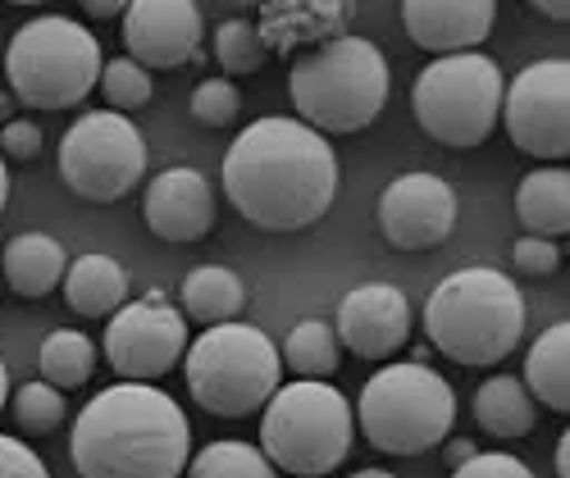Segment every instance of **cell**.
Segmentation results:
<instances>
[{
    "label": "cell",
    "mask_w": 570,
    "mask_h": 478,
    "mask_svg": "<svg viewBox=\"0 0 570 478\" xmlns=\"http://www.w3.org/2000/svg\"><path fill=\"white\" fill-rule=\"evenodd\" d=\"M534 10H539L543 19H557V23L570 19V6H566V0H534Z\"/></svg>",
    "instance_id": "cell-37"
},
{
    "label": "cell",
    "mask_w": 570,
    "mask_h": 478,
    "mask_svg": "<svg viewBox=\"0 0 570 478\" xmlns=\"http://www.w3.org/2000/svg\"><path fill=\"white\" fill-rule=\"evenodd\" d=\"M0 478H51V469L28 442L0 434Z\"/></svg>",
    "instance_id": "cell-34"
},
{
    "label": "cell",
    "mask_w": 570,
    "mask_h": 478,
    "mask_svg": "<svg viewBox=\"0 0 570 478\" xmlns=\"http://www.w3.org/2000/svg\"><path fill=\"white\" fill-rule=\"evenodd\" d=\"M456 228V191L439 173H402L379 197V232L393 251H434Z\"/></svg>",
    "instance_id": "cell-13"
},
{
    "label": "cell",
    "mask_w": 570,
    "mask_h": 478,
    "mask_svg": "<svg viewBox=\"0 0 570 478\" xmlns=\"http://www.w3.org/2000/svg\"><path fill=\"white\" fill-rule=\"evenodd\" d=\"M515 219L530 237H566L570 232V173L566 169H534L515 187Z\"/></svg>",
    "instance_id": "cell-22"
},
{
    "label": "cell",
    "mask_w": 570,
    "mask_h": 478,
    "mask_svg": "<svg viewBox=\"0 0 570 478\" xmlns=\"http://www.w3.org/2000/svg\"><path fill=\"white\" fill-rule=\"evenodd\" d=\"M60 178L91 206L124 201L147 178V141L128 123V114L91 110L73 119L60 141Z\"/></svg>",
    "instance_id": "cell-10"
},
{
    "label": "cell",
    "mask_w": 570,
    "mask_h": 478,
    "mask_svg": "<svg viewBox=\"0 0 570 478\" xmlns=\"http://www.w3.org/2000/svg\"><path fill=\"white\" fill-rule=\"evenodd\" d=\"M14 419L28 438H46V434H56V428L69 419V401L65 392H56L51 382H23V388L14 392Z\"/></svg>",
    "instance_id": "cell-29"
},
{
    "label": "cell",
    "mask_w": 570,
    "mask_h": 478,
    "mask_svg": "<svg viewBox=\"0 0 570 478\" xmlns=\"http://www.w3.org/2000/svg\"><path fill=\"white\" fill-rule=\"evenodd\" d=\"M65 301L73 315H115L128 297V273L115 256H101V251H87L78 256L69 269H65Z\"/></svg>",
    "instance_id": "cell-21"
},
{
    "label": "cell",
    "mask_w": 570,
    "mask_h": 478,
    "mask_svg": "<svg viewBox=\"0 0 570 478\" xmlns=\"http://www.w3.org/2000/svg\"><path fill=\"white\" fill-rule=\"evenodd\" d=\"M511 260H515V269L525 273V278H548V273H557V265H561V247L557 242H548V237H520V242L511 247Z\"/></svg>",
    "instance_id": "cell-33"
},
{
    "label": "cell",
    "mask_w": 570,
    "mask_h": 478,
    "mask_svg": "<svg viewBox=\"0 0 570 478\" xmlns=\"http://www.w3.org/2000/svg\"><path fill=\"white\" fill-rule=\"evenodd\" d=\"M37 365H41V382H51L56 392L82 388V382L97 374V347H91V338L78 328H56L51 338L41 342Z\"/></svg>",
    "instance_id": "cell-26"
},
{
    "label": "cell",
    "mask_w": 570,
    "mask_h": 478,
    "mask_svg": "<svg viewBox=\"0 0 570 478\" xmlns=\"http://www.w3.org/2000/svg\"><path fill=\"white\" fill-rule=\"evenodd\" d=\"M187 351V319L160 297L124 301L106 323V365L119 382H156L183 365Z\"/></svg>",
    "instance_id": "cell-12"
},
{
    "label": "cell",
    "mask_w": 570,
    "mask_h": 478,
    "mask_svg": "<svg viewBox=\"0 0 570 478\" xmlns=\"http://www.w3.org/2000/svg\"><path fill=\"white\" fill-rule=\"evenodd\" d=\"M183 474L187 478H278V469L261 456V447L237 442V438H219L202 447L197 460H187Z\"/></svg>",
    "instance_id": "cell-27"
},
{
    "label": "cell",
    "mask_w": 570,
    "mask_h": 478,
    "mask_svg": "<svg viewBox=\"0 0 570 478\" xmlns=\"http://www.w3.org/2000/svg\"><path fill=\"white\" fill-rule=\"evenodd\" d=\"M338 347L361 360H389L411 338V301L393 282H365L352 287L338 306Z\"/></svg>",
    "instance_id": "cell-15"
},
{
    "label": "cell",
    "mask_w": 570,
    "mask_h": 478,
    "mask_svg": "<svg viewBox=\"0 0 570 478\" xmlns=\"http://www.w3.org/2000/svg\"><path fill=\"white\" fill-rule=\"evenodd\" d=\"M557 478H570V438L566 434L557 442Z\"/></svg>",
    "instance_id": "cell-39"
},
{
    "label": "cell",
    "mask_w": 570,
    "mask_h": 478,
    "mask_svg": "<svg viewBox=\"0 0 570 478\" xmlns=\"http://www.w3.org/2000/svg\"><path fill=\"white\" fill-rule=\"evenodd\" d=\"M502 91L507 78L489 56H443L420 69L411 87V114L420 132H430L439 147L470 151L489 141V132L498 128Z\"/></svg>",
    "instance_id": "cell-9"
},
{
    "label": "cell",
    "mask_w": 570,
    "mask_h": 478,
    "mask_svg": "<svg viewBox=\"0 0 570 478\" xmlns=\"http://www.w3.org/2000/svg\"><path fill=\"white\" fill-rule=\"evenodd\" d=\"M10 110H14V96H0V123H10Z\"/></svg>",
    "instance_id": "cell-43"
},
{
    "label": "cell",
    "mask_w": 570,
    "mask_h": 478,
    "mask_svg": "<svg viewBox=\"0 0 570 478\" xmlns=\"http://www.w3.org/2000/svg\"><path fill=\"white\" fill-rule=\"evenodd\" d=\"M10 401V374H6V360H0V410Z\"/></svg>",
    "instance_id": "cell-41"
},
{
    "label": "cell",
    "mask_w": 570,
    "mask_h": 478,
    "mask_svg": "<svg viewBox=\"0 0 570 478\" xmlns=\"http://www.w3.org/2000/svg\"><path fill=\"white\" fill-rule=\"evenodd\" d=\"M101 41L69 14H37L6 46L10 96L32 110H73L101 82Z\"/></svg>",
    "instance_id": "cell-6"
},
{
    "label": "cell",
    "mask_w": 570,
    "mask_h": 478,
    "mask_svg": "<svg viewBox=\"0 0 570 478\" xmlns=\"http://www.w3.org/2000/svg\"><path fill=\"white\" fill-rule=\"evenodd\" d=\"M361 438L384 456H424L452 438L456 388L430 365H384L365 378L361 401L352 410Z\"/></svg>",
    "instance_id": "cell-5"
},
{
    "label": "cell",
    "mask_w": 570,
    "mask_h": 478,
    "mask_svg": "<svg viewBox=\"0 0 570 478\" xmlns=\"http://www.w3.org/2000/svg\"><path fill=\"white\" fill-rule=\"evenodd\" d=\"M474 456V442H465V438H452L448 442V465H465Z\"/></svg>",
    "instance_id": "cell-38"
},
{
    "label": "cell",
    "mask_w": 570,
    "mask_h": 478,
    "mask_svg": "<svg viewBox=\"0 0 570 478\" xmlns=\"http://www.w3.org/2000/svg\"><path fill=\"white\" fill-rule=\"evenodd\" d=\"M525 392L534 406H548L557 415L570 410V323H552L539 332V342L525 356Z\"/></svg>",
    "instance_id": "cell-23"
},
{
    "label": "cell",
    "mask_w": 570,
    "mask_h": 478,
    "mask_svg": "<svg viewBox=\"0 0 570 478\" xmlns=\"http://www.w3.org/2000/svg\"><path fill=\"white\" fill-rule=\"evenodd\" d=\"M507 137L534 160L570 156V60H534L502 91Z\"/></svg>",
    "instance_id": "cell-11"
},
{
    "label": "cell",
    "mask_w": 570,
    "mask_h": 478,
    "mask_svg": "<svg viewBox=\"0 0 570 478\" xmlns=\"http://www.w3.org/2000/svg\"><path fill=\"white\" fill-rule=\"evenodd\" d=\"M202 10L193 0H132L124 6V51L137 69H183L202 51Z\"/></svg>",
    "instance_id": "cell-14"
},
{
    "label": "cell",
    "mask_w": 570,
    "mask_h": 478,
    "mask_svg": "<svg viewBox=\"0 0 570 478\" xmlns=\"http://www.w3.org/2000/svg\"><path fill=\"white\" fill-rule=\"evenodd\" d=\"M474 424L502 442H515L539 428V406L515 374H493L489 382L474 388Z\"/></svg>",
    "instance_id": "cell-20"
},
{
    "label": "cell",
    "mask_w": 570,
    "mask_h": 478,
    "mask_svg": "<svg viewBox=\"0 0 570 478\" xmlns=\"http://www.w3.org/2000/svg\"><path fill=\"white\" fill-rule=\"evenodd\" d=\"M215 187L197 169H165L147 182L141 197V219L160 242H202L215 228Z\"/></svg>",
    "instance_id": "cell-16"
},
{
    "label": "cell",
    "mask_w": 570,
    "mask_h": 478,
    "mask_svg": "<svg viewBox=\"0 0 570 478\" xmlns=\"http://www.w3.org/2000/svg\"><path fill=\"white\" fill-rule=\"evenodd\" d=\"M224 191L233 210L265 232H302L338 197V156L302 119H256L224 151Z\"/></svg>",
    "instance_id": "cell-1"
},
{
    "label": "cell",
    "mask_w": 570,
    "mask_h": 478,
    "mask_svg": "<svg viewBox=\"0 0 570 478\" xmlns=\"http://www.w3.org/2000/svg\"><path fill=\"white\" fill-rule=\"evenodd\" d=\"M356 10L347 6V0H269V6L261 10V41L265 51L274 56H293L302 51V46H324V41H338L347 19Z\"/></svg>",
    "instance_id": "cell-18"
},
{
    "label": "cell",
    "mask_w": 570,
    "mask_h": 478,
    "mask_svg": "<svg viewBox=\"0 0 570 478\" xmlns=\"http://www.w3.org/2000/svg\"><path fill=\"white\" fill-rule=\"evenodd\" d=\"M193 401L219 419H247L283 388V360L256 323H215L183 351Z\"/></svg>",
    "instance_id": "cell-7"
},
{
    "label": "cell",
    "mask_w": 570,
    "mask_h": 478,
    "mask_svg": "<svg viewBox=\"0 0 570 478\" xmlns=\"http://www.w3.org/2000/svg\"><path fill=\"white\" fill-rule=\"evenodd\" d=\"M352 478H397V474L393 469H356Z\"/></svg>",
    "instance_id": "cell-42"
},
{
    "label": "cell",
    "mask_w": 570,
    "mask_h": 478,
    "mask_svg": "<svg viewBox=\"0 0 570 478\" xmlns=\"http://www.w3.org/2000/svg\"><path fill=\"white\" fill-rule=\"evenodd\" d=\"M0 292H6V282H0Z\"/></svg>",
    "instance_id": "cell-44"
},
{
    "label": "cell",
    "mask_w": 570,
    "mask_h": 478,
    "mask_svg": "<svg viewBox=\"0 0 570 478\" xmlns=\"http://www.w3.org/2000/svg\"><path fill=\"white\" fill-rule=\"evenodd\" d=\"M237 114H243V91H237L228 78H206L193 91V119L206 128H228Z\"/></svg>",
    "instance_id": "cell-31"
},
{
    "label": "cell",
    "mask_w": 570,
    "mask_h": 478,
    "mask_svg": "<svg viewBox=\"0 0 570 478\" xmlns=\"http://www.w3.org/2000/svg\"><path fill=\"white\" fill-rule=\"evenodd\" d=\"M452 478H534V469L507 451H474L465 465L452 469Z\"/></svg>",
    "instance_id": "cell-32"
},
{
    "label": "cell",
    "mask_w": 570,
    "mask_h": 478,
    "mask_svg": "<svg viewBox=\"0 0 570 478\" xmlns=\"http://www.w3.org/2000/svg\"><path fill=\"white\" fill-rule=\"evenodd\" d=\"M6 201H10V169L0 160V210H6Z\"/></svg>",
    "instance_id": "cell-40"
},
{
    "label": "cell",
    "mask_w": 570,
    "mask_h": 478,
    "mask_svg": "<svg viewBox=\"0 0 570 478\" xmlns=\"http://www.w3.org/2000/svg\"><path fill=\"white\" fill-rule=\"evenodd\" d=\"M69 456L82 478H183L193 434L169 392L151 382H115L78 410Z\"/></svg>",
    "instance_id": "cell-2"
},
{
    "label": "cell",
    "mask_w": 570,
    "mask_h": 478,
    "mask_svg": "<svg viewBox=\"0 0 570 478\" xmlns=\"http://www.w3.org/2000/svg\"><path fill=\"white\" fill-rule=\"evenodd\" d=\"M41 151V128L32 119H10L0 128V160H32Z\"/></svg>",
    "instance_id": "cell-35"
},
{
    "label": "cell",
    "mask_w": 570,
    "mask_h": 478,
    "mask_svg": "<svg viewBox=\"0 0 570 478\" xmlns=\"http://www.w3.org/2000/svg\"><path fill=\"white\" fill-rule=\"evenodd\" d=\"M430 347L465 369L502 365L525 332V297L502 269H456L424 301Z\"/></svg>",
    "instance_id": "cell-3"
},
{
    "label": "cell",
    "mask_w": 570,
    "mask_h": 478,
    "mask_svg": "<svg viewBox=\"0 0 570 478\" xmlns=\"http://www.w3.org/2000/svg\"><path fill=\"white\" fill-rule=\"evenodd\" d=\"M278 360H283V369H293L306 382H328L343 365V347H338L334 323H324V319L297 323L288 332V342L278 347Z\"/></svg>",
    "instance_id": "cell-25"
},
{
    "label": "cell",
    "mask_w": 570,
    "mask_h": 478,
    "mask_svg": "<svg viewBox=\"0 0 570 478\" xmlns=\"http://www.w3.org/2000/svg\"><path fill=\"white\" fill-rule=\"evenodd\" d=\"M389 91H393V73L389 60L374 41L365 37H338V41H324L315 51H306L302 60H293L288 73V96L302 114L306 128H315L320 137L334 132H361L370 128L389 106Z\"/></svg>",
    "instance_id": "cell-4"
},
{
    "label": "cell",
    "mask_w": 570,
    "mask_h": 478,
    "mask_svg": "<svg viewBox=\"0 0 570 478\" xmlns=\"http://www.w3.org/2000/svg\"><path fill=\"white\" fill-rule=\"evenodd\" d=\"M402 23L411 41L430 56H470L489 41L498 23L493 0H406Z\"/></svg>",
    "instance_id": "cell-17"
},
{
    "label": "cell",
    "mask_w": 570,
    "mask_h": 478,
    "mask_svg": "<svg viewBox=\"0 0 570 478\" xmlns=\"http://www.w3.org/2000/svg\"><path fill=\"white\" fill-rule=\"evenodd\" d=\"M247 306V287L233 269L224 265H197L183 278V319H197L206 328L215 323H233Z\"/></svg>",
    "instance_id": "cell-24"
},
{
    "label": "cell",
    "mask_w": 570,
    "mask_h": 478,
    "mask_svg": "<svg viewBox=\"0 0 570 478\" xmlns=\"http://www.w3.org/2000/svg\"><path fill=\"white\" fill-rule=\"evenodd\" d=\"M101 96L110 101L115 114L141 110V106L151 101V73L137 69L128 56H124V60H106V64H101Z\"/></svg>",
    "instance_id": "cell-30"
},
{
    "label": "cell",
    "mask_w": 570,
    "mask_h": 478,
    "mask_svg": "<svg viewBox=\"0 0 570 478\" xmlns=\"http://www.w3.org/2000/svg\"><path fill=\"white\" fill-rule=\"evenodd\" d=\"M215 60H219V69H224L228 82H233V78L261 73L265 60H269V51H265V41H261L256 23H247V19H228V23H219V32H215Z\"/></svg>",
    "instance_id": "cell-28"
},
{
    "label": "cell",
    "mask_w": 570,
    "mask_h": 478,
    "mask_svg": "<svg viewBox=\"0 0 570 478\" xmlns=\"http://www.w3.org/2000/svg\"><path fill=\"white\" fill-rule=\"evenodd\" d=\"M356 438L352 401L334 382H288L265 401L261 419V456L297 478H324L334 474Z\"/></svg>",
    "instance_id": "cell-8"
},
{
    "label": "cell",
    "mask_w": 570,
    "mask_h": 478,
    "mask_svg": "<svg viewBox=\"0 0 570 478\" xmlns=\"http://www.w3.org/2000/svg\"><path fill=\"white\" fill-rule=\"evenodd\" d=\"M65 269H69V256L51 232H23L0 256V282L14 287V297L23 301L51 297L65 282Z\"/></svg>",
    "instance_id": "cell-19"
},
{
    "label": "cell",
    "mask_w": 570,
    "mask_h": 478,
    "mask_svg": "<svg viewBox=\"0 0 570 478\" xmlns=\"http://www.w3.org/2000/svg\"><path fill=\"white\" fill-rule=\"evenodd\" d=\"M87 19H124V6H115V0H87Z\"/></svg>",
    "instance_id": "cell-36"
}]
</instances>
